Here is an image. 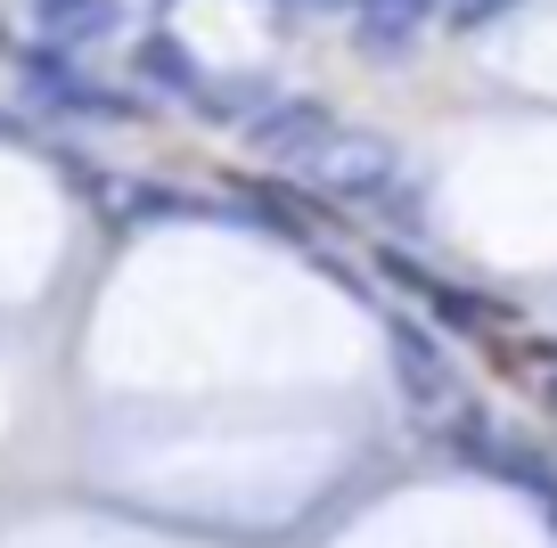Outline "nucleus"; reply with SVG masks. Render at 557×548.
<instances>
[{
    "label": "nucleus",
    "instance_id": "f257e3e1",
    "mask_svg": "<svg viewBox=\"0 0 557 548\" xmlns=\"http://www.w3.org/2000/svg\"><path fill=\"white\" fill-rule=\"evenodd\" d=\"M246 139H255L271 164H320V155L336 148V115L320 99H271L246 123Z\"/></svg>",
    "mask_w": 557,
    "mask_h": 548
},
{
    "label": "nucleus",
    "instance_id": "f03ea898",
    "mask_svg": "<svg viewBox=\"0 0 557 548\" xmlns=\"http://www.w3.org/2000/svg\"><path fill=\"white\" fill-rule=\"evenodd\" d=\"M25 90H34L41 107H66V115H107V123L132 115V99H115V90H90L58 50H25Z\"/></svg>",
    "mask_w": 557,
    "mask_h": 548
},
{
    "label": "nucleus",
    "instance_id": "7ed1b4c3",
    "mask_svg": "<svg viewBox=\"0 0 557 548\" xmlns=\"http://www.w3.org/2000/svg\"><path fill=\"white\" fill-rule=\"evenodd\" d=\"M394 377H401V394H410L418 410L451 401V360H443V344L418 320H394Z\"/></svg>",
    "mask_w": 557,
    "mask_h": 548
},
{
    "label": "nucleus",
    "instance_id": "20e7f679",
    "mask_svg": "<svg viewBox=\"0 0 557 548\" xmlns=\"http://www.w3.org/2000/svg\"><path fill=\"white\" fill-rule=\"evenodd\" d=\"M132 74L139 83H157V90H181V99H197L206 90V66H197V50L189 41H173V34H148L132 50Z\"/></svg>",
    "mask_w": 557,
    "mask_h": 548
},
{
    "label": "nucleus",
    "instance_id": "39448f33",
    "mask_svg": "<svg viewBox=\"0 0 557 548\" xmlns=\"http://www.w3.org/2000/svg\"><path fill=\"white\" fill-rule=\"evenodd\" d=\"M352 9H361V50H369V41L385 50V41H410L443 0H352Z\"/></svg>",
    "mask_w": 557,
    "mask_h": 548
},
{
    "label": "nucleus",
    "instance_id": "423d86ee",
    "mask_svg": "<svg viewBox=\"0 0 557 548\" xmlns=\"http://www.w3.org/2000/svg\"><path fill=\"white\" fill-rule=\"evenodd\" d=\"M115 0H66V9H41V25H50L58 41H99V34H115Z\"/></svg>",
    "mask_w": 557,
    "mask_h": 548
},
{
    "label": "nucleus",
    "instance_id": "0eeeda50",
    "mask_svg": "<svg viewBox=\"0 0 557 548\" xmlns=\"http://www.w3.org/2000/svg\"><path fill=\"white\" fill-rule=\"evenodd\" d=\"M508 9H524V0H451V34H484V25H500Z\"/></svg>",
    "mask_w": 557,
    "mask_h": 548
},
{
    "label": "nucleus",
    "instance_id": "6e6552de",
    "mask_svg": "<svg viewBox=\"0 0 557 548\" xmlns=\"http://www.w3.org/2000/svg\"><path fill=\"white\" fill-rule=\"evenodd\" d=\"M296 9H312V17H320V9H345V0H296Z\"/></svg>",
    "mask_w": 557,
    "mask_h": 548
},
{
    "label": "nucleus",
    "instance_id": "1a4fd4ad",
    "mask_svg": "<svg viewBox=\"0 0 557 548\" xmlns=\"http://www.w3.org/2000/svg\"><path fill=\"white\" fill-rule=\"evenodd\" d=\"M541 508H549V532H557V491H541Z\"/></svg>",
    "mask_w": 557,
    "mask_h": 548
},
{
    "label": "nucleus",
    "instance_id": "9d476101",
    "mask_svg": "<svg viewBox=\"0 0 557 548\" xmlns=\"http://www.w3.org/2000/svg\"><path fill=\"white\" fill-rule=\"evenodd\" d=\"M0 139H17V123H9V115H0Z\"/></svg>",
    "mask_w": 557,
    "mask_h": 548
},
{
    "label": "nucleus",
    "instance_id": "9b49d317",
    "mask_svg": "<svg viewBox=\"0 0 557 548\" xmlns=\"http://www.w3.org/2000/svg\"><path fill=\"white\" fill-rule=\"evenodd\" d=\"M34 9H66V0H34Z\"/></svg>",
    "mask_w": 557,
    "mask_h": 548
}]
</instances>
